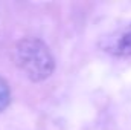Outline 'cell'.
<instances>
[{
    "label": "cell",
    "mask_w": 131,
    "mask_h": 130,
    "mask_svg": "<svg viewBox=\"0 0 131 130\" xmlns=\"http://www.w3.org/2000/svg\"><path fill=\"white\" fill-rule=\"evenodd\" d=\"M11 104V87L5 78L0 77V113Z\"/></svg>",
    "instance_id": "obj_3"
},
{
    "label": "cell",
    "mask_w": 131,
    "mask_h": 130,
    "mask_svg": "<svg viewBox=\"0 0 131 130\" xmlns=\"http://www.w3.org/2000/svg\"><path fill=\"white\" fill-rule=\"evenodd\" d=\"M14 61L34 83L47 80L55 69V58L49 46L35 37H25L14 48Z\"/></svg>",
    "instance_id": "obj_1"
},
{
    "label": "cell",
    "mask_w": 131,
    "mask_h": 130,
    "mask_svg": "<svg viewBox=\"0 0 131 130\" xmlns=\"http://www.w3.org/2000/svg\"><path fill=\"white\" fill-rule=\"evenodd\" d=\"M101 48L116 57H131V23L105 35L101 40Z\"/></svg>",
    "instance_id": "obj_2"
}]
</instances>
